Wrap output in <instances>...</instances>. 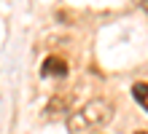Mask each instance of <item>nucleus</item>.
<instances>
[{"mask_svg":"<svg viewBox=\"0 0 148 134\" xmlns=\"http://www.w3.org/2000/svg\"><path fill=\"white\" fill-rule=\"evenodd\" d=\"M110 118H113V105L108 99H102V97H97V99L81 105L78 110H73L70 115H67V131L70 134L97 131L102 126H108Z\"/></svg>","mask_w":148,"mask_h":134,"instance_id":"obj_1","label":"nucleus"},{"mask_svg":"<svg viewBox=\"0 0 148 134\" xmlns=\"http://www.w3.org/2000/svg\"><path fill=\"white\" fill-rule=\"evenodd\" d=\"M70 105H73V97L70 94H57V97H51V102L46 105V118H62V115L70 110Z\"/></svg>","mask_w":148,"mask_h":134,"instance_id":"obj_2","label":"nucleus"},{"mask_svg":"<svg viewBox=\"0 0 148 134\" xmlns=\"http://www.w3.org/2000/svg\"><path fill=\"white\" fill-rule=\"evenodd\" d=\"M43 75L46 78H62V75H67V62L65 59H59V56H49L46 62H43Z\"/></svg>","mask_w":148,"mask_h":134,"instance_id":"obj_3","label":"nucleus"},{"mask_svg":"<svg viewBox=\"0 0 148 134\" xmlns=\"http://www.w3.org/2000/svg\"><path fill=\"white\" fill-rule=\"evenodd\" d=\"M132 97L143 105V110H148V83H143V80L132 83Z\"/></svg>","mask_w":148,"mask_h":134,"instance_id":"obj_4","label":"nucleus"},{"mask_svg":"<svg viewBox=\"0 0 148 134\" xmlns=\"http://www.w3.org/2000/svg\"><path fill=\"white\" fill-rule=\"evenodd\" d=\"M135 134H148V131H135Z\"/></svg>","mask_w":148,"mask_h":134,"instance_id":"obj_5","label":"nucleus"}]
</instances>
